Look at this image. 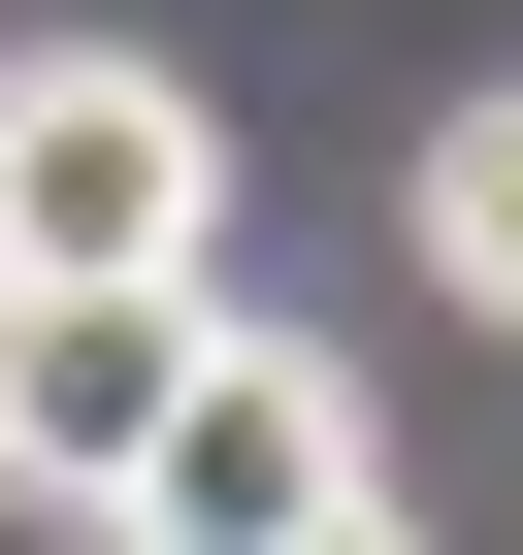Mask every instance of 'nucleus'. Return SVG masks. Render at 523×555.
I'll use <instances>...</instances> for the list:
<instances>
[{"instance_id": "f257e3e1", "label": "nucleus", "mask_w": 523, "mask_h": 555, "mask_svg": "<svg viewBox=\"0 0 523 555\" xmlns=\"http://www.w3.org/2000/svg\"><path fill=\"white\" fill-rule=\"evenodd\" d=\"M196 261H229V131H196V66L34 34V66H0V295H196Z\"/></svg>"}, {"instance_id": "f03ea898", "label": "nucleus", "mask_w": 523, "mask_h": 555, "mask_svg": "<svg viewBox=\"0 0 523 555\" xmlns=\"http://www.w3.org/2000/svg\"><path fill=\"white\" fill-rule=\"evenodd\" d=\"M295 522H360V360L196 295V392H164V490H131V555H295Z\"/></svg>"}, {"instance_id": "7ed1b4c3", "label": "nucleus", "mask_w": 523, "mask_h": 555, "mask_svg": "<svg viewBox=\"0 0 523 555\" xmlns=\"http://www.w3.org/2000/svg\"><path fill=\"white\" fill-rule=\"evenodd\" d=\"M164 392H196V295H0V490L34 522H131Z\"/></svg>"}, {"instance_id": "20e7f679", "label": "nucleus", "mask_w": 523, "mask_h": 555, "mask_svg": "<svg viewBox=\"0 0 523 555\" xmlns=\"http://www.w3.org/2000/svg\"><path fill=\"white\" fill-rule=\"evenodd\" d=\"M425 295H458V327H523V99H458V131H425Z\"/></svg>"}, {"instance_id": "39448f33", "label": "nucleus", "mask_w": 523, "mask_h": 555, "mask_svg": "<svg viewBox=\"0 0 523 555\" xmlns=\"http://www.w3.org/2000/svg\"><path fill=\"white\" fill-rule=\"evenodd\" d=\"M295 555H425V522H393V490H360V522H295Z\"/></svg>"}, {"instance_id": "423d86ee", "label": "nucleus", "mask_w": 523, "mask_h": 555, "mask_svg": "<svg viewBox=\"0 0 523 555\" xmlns=\"http://www.w3.org/2000/svg\"><path fill=\"white\" fill-rule=\"evenodd\" d=\"M99 555H131V522H99Z\"/></svg>"}]
</instances>
